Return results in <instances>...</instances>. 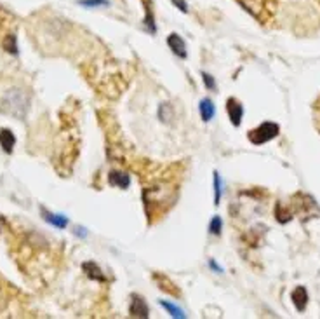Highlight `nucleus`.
I'll use <instances>...</instances> for the list:
<instances>
[{
	"label": "nucleus",
	"mask_w": 320,
	"mask_h": 319,
	"mask_svg": "<svg viewBox=\"0 0 320 319\" xmlns=\"http://www.w3.org/2000/svg\"><path fill=\"white\" fill-rule=\"evenodd\" d=\"M292 302H294L296 309L299 312H303L308 305V291H306L305 286H298L294 291H292Z\"/></svg>",
	"instance_id": "0eeeda50"
},
{
	"label": "nucleus",
	"mask_w": 320,
	"mask_h": 319,
	"mask_svg": "<svg viewBox=\"0 0 320 319\" xmlns=\"http://www.w3.org/2000/svg\"><path fill=\"white\" fill-rule=\"evenodd\" d=\"M209 267H211V269H214V270H218V272H219V274H221V272H223V269H221V267H219V265H218V263H216V262H214V260H211V262H209Z\"/></svg>",
	"instance_id": "4be33fe9"
},
{
	"label": "nucleus",
	"mask_w": 320,
	"mask_h": 319,
	"mask_svg": "<svg viewBox=\"0 0 320 319\" xmlns=\"http://www.w3.org/2000/svg\"><path fill=\"white\" fill-rule=\"evenodd\" d=\"M212 183H214V204L218 206L219 201H221V194H223V182H221V176H219L218 171H214V175H212Z\"/></svg>",
	"instance_id": "2eb2a0df"
},
{
	"label": "nucleus",
	"mask_w": 320,
	"mask_h": 319,
	"mask_svg": "<svg viewBox=\"0 0 320 319\" xmlns=\"http://www.w3.org/2000/svg\"><path fill=\"white\" fill-rule=\"evenodd\" d=\"M170 2H172L174 7H177L181 12H188V4H186V0H170Z\"/></svg>",
	"instance_id": "412c9836"
},
{
	"label": "nucleus",
	"mask_w": 320,
	"mask_h": 319,
	"mask_svg": "<svg viewBox=\"0 0 320 319\" xmlns=\"http://www.w3.org/2000/svg\"><path fill=\"white\" fill-rule=\"evenodd\" d=\"M77 234H79V235H82V237H85V232H83V228H82V227H79V228H77Z\"/></svg>",
	"instance_id": "5701e85b"
},
{
	"label": "nucleus",
	"mask_w": 320,
	"mask_h": 319,
	"mask_svg": "<svg viewBox=\"0 0 320 319\" xmlns=\"http://www.w3.org/2000/svg\"><path fill=\"white\" fill-rule=\"evenodd\" d=\"M226 112H228V117H230V120H232L233 126L239 127L240 122H242V117H243L242 103L235 98H230L228 102H226Z\"/></svg>",
	"instance_id": "20e7f679"
},
{
	"label": "nucleus",
	"mask_w": 320,
	"mask_h": 319,
	"mask_svg": "<svg viewBox=\"0 0 320 319\" xmlns=\"http://www.w3.org/2000/svg\"><path fill=\"white\" fill-rule=\"evenodd\" d=\"M28 106H30V96L19 88H12L9 91H5L2 103H0V110L3 113L17 117V119H23L26 115Z\"/></svg>",
	"instance_id": "f257e3e1"
},
{
	"label": "nucleus",
	"mask_w": 320,
	"mask_h": 319,
	"mask_svg": "<svg viewBox=\"0 0 320 319\" xmlns=\"http://www.w3.org/2000/svg\"><path fill=\"white\" fill-rule=\"evenodd\" d=\"M129 314L132 318H148V305H146L145 298L139 297L138 293L131 295V307H129Z\"/></svg>",
	"instance_id": "7ed1b4c3"
},
{
	"label": "nucleus",
	"mask_w": 320,
	"mask_h": 319,
	"mask_svg": "<svg viewBox=\"0 0 320 319\" xmlns=\"http://www.w3.org/2000/svg\"><path fill=\"white\" fill-rule=\"evenodd\" d=\"M202 82H204V86L209 89V91H216V81H214V77H212L211 74H207V72H202Z\"/></svg>",
	"instance_id": "aec40b11"
},
{
	"label": "nucleus",
	"mask_w": 320,
	"mask_h": 319,
	"mask_svg": "<svg viewBox=\"0 0 320 319\" xmlns=\"http://www.w3.org/2000/svg\"><path fill=\"white\" fill-rule=\"evenodd\" d=\"M82 269L89 279H94V281H97V283H104V281H106L103 270H101V267L97 265L96 262H83Z\"/></svg>",
	"instance_id": "423d86ee"
},
{
	"label": "nucleus",
	"mask_w": 320,
	"mask_h": 319,
	"mask_svg": "<svg viewBox=\"0 0 320 319\" xmlns=\"http://www.w3.org/2000/svg\"><path fill=\"white\" fill-rule=\"evenodd\" d=\"M221 228H223L221 218H219V216H214V218L211 220V223H209V232H211V234H214V235H219V234H221Z\"/></svg>",
	"instance_id": "f3484780"
},
{
	"label": "nucleus",
	"mask_w": 320,
	"mask_h": 319,
	"mask_svg": "<svg viewBox=\"0 0 320 319\" xmlns=\"http://www.w3.org/2000/svg\"><path fill=\"white\" fill-rule=\"evenodd\" d=\"M160 305H162L163 309H165L167 312H169V316H172V318H177V319H184L186 318V314H184V311L183 309H179L177 305H174V304H170V302H160Z\"/></svg>",
	"instance_id": "4468645a"
},
{
	"label": "nucleus",
	"mask_w": 320,
	"mask_h": 319,
	"mask_svg": "<svg viewBox=\"0 0 320 319\" xmlns=\"http://www.w3.org/2000/svg\"><path fill=\"white\" fill-rule=\"evenodd\" d=\"M159 119H160V122H163V124H169L170 120L174 119V110L169 103H162V105L159 106Z\"/></svg>",
	"instance_id": "ddd939ff"
},
{
	"label": "nucleus",
	"mask_w": 320,
	"mask_h": 319,
	"mask_svg": "<svg viewBox=\"0 0 320 319\" xmlns=\"http://www.w3.org/2000/svg\"><path fill=\"white\" fill-rule=\"evenodd\" d=\"M153 279L159 283V286L162 288L163 291H167V293L179 297V290H177V286L172 283V281H169V277H167V276H163V274H153Z\"/></svg>",
	"instance_id": "1a4fd4ad"
},
{
	"label": "nucleus",
	"mask_w": 320,
	"mask_h": 319,
	"mask_svg": "<svg viewBox=\"0 0 320 319\" xmlns=\"http://www.w3.org/2000/svg\"><path fill=\"white\" fill-rule=\"evenodd\" d=\"M129 183H131V178H129V175H125V173H110V185H117L120 187V189H127Z\"/></svg>",
	"instance_id": "f8f14e48"
},
{
	"label": "nucleus",
	"mask_w": 320,
	"mask_h": 319,
	"mask_svg": "<svg viewBox=\"0 0 320 319\" xmlns=\"http://www.w3.org/2000/svg\"><path fill=\"white\" fill-rule=\"evenodd\" d=\"M42 216H44L45 221H49L51 225H54L56 228H65L66 225H68V218L63 216V214H56V213H51V211L42 210Z\"/></svg>",
	"instance_id": "9d476101"
},
{
	"label": "nucleus",
	"mask_w": 320,
	"mask_h": 319,
	"mask_svg": "<svg viewBox=\"0 0 320 319\" xmlns=\"http://www.w3.org/2000/svg\"><path fill=\"white\" fill-rule=\"evenodd\" d=\"M79 4L83 5V7H103V5H108L110 2L108 0H79Z\"/></svg>",
	"instance_id": "6ab92c4d"
},
{
	"label": "nucleus",
	"mask_w": 320,
	"mask_h": 319,
	"mask_svg": "<svg viewBox=\"0 0 320 319\" xmlns=\"http://www.w3.org/2000/svg\"><path fill=\"white\" fill-rule=\"evenodd\" d=\"M3 47H5L7 53L10 54H17V44H16V35H9L3 42Z\"/></svg>",
	"instance_id": "a211bd4d"
},
{
	"label": "nucleus",
	"mask_w": 320,
	"mask_h": 319,
	"mask_svg": "<svg viewBox=\"0 0 320 319\" xmlns=\"http://www.w3.org/2000/svg\"><path fill=\"white\" fill-rule=\"evenodd\" d=\"M167 44H169L170 51H172L179 60H186L188 51H186V44H184L183 37L177 35V33H170V35L167 37Z\"/></svg>",
	"instance_id": "39448f33"
},
{
	"label": "nucleus",
	"mask_w": 320,
	"mask_h": 319,
	"mask_svg": "<svg viewBox=\"0 0 320 319\" xmlns=\"http://www.w3.org/2000/svg\"><path fill=\"white\" fill-rule=\"evenodd\" d=\"M14 145H16V136L12 134V131H9V129L0 131V147L3 148V152L10 154L12 148H14Z\"/></svg>",
	"instance_id": "9b49d317"
},
{
	"label": "nucleus",
	"mask_w": 320,
	"mask_h": 319,
	"mask_svg": "<svg viewBox=\"0 0 320 319\" xmlns=\"http://www.w3.org/2000/svg\"><path fill=\"white\" fill-rule=\"evenodd\" d=\"M280 127L275 122H263L256 127V129L249 131V141L254 145H263L266 141H271L273 138L278 136Z\"/></svg>",
	"instance_id": "f03ea898"
},
{
	"label": "nucleus",
	"mask_w": 320,
	"mask_h": 319,
	"mask_svg": "<svg viewBox=\"0 0 320 319\" xmlns=\"http://www.w3.org/2000/svg\"><path fill=\"white\" fill-rule=\"evenodd\" d=\"M198 112H200L202 120H204V122H209V120L214 119V113H216L214 103H212L209 98H204L200 103H198Z\"/></svg>",
	"instance_id": "6e6552de"
},
{
	"label": "nucleus",
	"mask_w": 320,
	"mask_h": 319,
	"mask_svg": "<svg viewBox=\"0 0 320 319\" xmlns=\"http://www.w3.org/2000/svg\"><path fill=\"white\" fill-rule=\"evenodd\" d=\"M145 25L148 26L150 32H155V16H153V11H152V5L150 2L146 0V16H145Z\"/></svg>",
	"instance_id": "dca6fc26"
}]
</instances>
